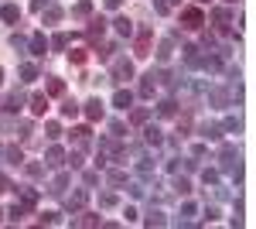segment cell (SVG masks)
Listing matches in <instances>:
<instances>
[{"label":"cell","instance_id":"6da1fadb","mask_svg":"<svg viewBox=\"0 0 256 229\" xmlns=\"http://www.w3.org/2000/svg\"><path fill=\"white\" fill-rule=\"evenodd\" d=\"M181 21H184V28L195 31V28L205 24V14H202V7H184V11H181Z\"/></svg>","mask_w":256,"mask_h":229},{"label":"cell","instance_id":"7a4b0ae2","mask_svg":"<svg viewBox=\"0 0 256 229\" xmlns=\"http://www.w3.org/2000/svg\"><path fill=\"white\" fill-rule=\"evenodd\" d=\"M126 79H134V62L116 58V62H113V82H126Z\"/></svg>","mask_w":256,"mask_h":229},{"label":"cell","instance_id":"3957f363","mask_svg":"<svg viewBox=\"0 0 256 229\" xmlns=\"http://www.w3.org/2000/svg\"><path fill=\"white\" fill-rule=\"evenodd\" d=\"M86 202H89V188H79V191H72V195L65 198V205H68L72 212H79L82 205H86Z\"/></svg>","mask_w":256,"mask_h":229},{"label":"cell","instance_id":"277c9868","mask_svg":"<svg viewBox=\"0 0 256 229\" xmlns=\"http://www.w3.org/2000/svg\"><path fill=\"white\" fill-rule=\"evenodd\" d=\"M20 106H24V93H20V89L7 93V99H4V110H7V113H18Z\"/></svg>","mask_w":256,"mask_h":229},{"label":"cell","instance_id":"5b68a950","mask_svg":"<svg viewBox=\"0 0 256 229\" xmlns=\"http://www.w3.org/2000/svg\"><path fill=\"white\" fill-rule=\"evenodd\" d=\"M113 106H116V110H130V106H134V93H130V89H116V93H113Z\"/></svg>","mask_w":256,"mask_h":229},{"label":"cell","instance_id":"8992f818","mask_svg":"<svg viewBox=\"0 0 256 229\" xmlns=\"http://www.w3.org/2000/svg\"><path fill=\"white\" fill-rule=\"evenodd\" d=\"M102 113H106V110H102V99H99V96H92V99L86 103V116L96 123V120H102Z\"/></svg>","mask_w":256,"mask_h":229},{"label":"cell","instance_id":"52a82bcc","mask_svg":"<svg viewBox=\"0 0 256 229\" xmlns=\"http://www.w3.org/2000/svg\"><path fill=\"white\" fill-rule=\"evenodd\" d=\"M106 35V21L102 18H92V24H89V45H99V38Z\"/></svg>","mask_w":256,"mask_h":229},{"label":"cell","instance_id":"ba28073f","mask_svg":"<svg viewBox=\"0 0 256 229\" xmlns=\"http://www.w3.org/2000/svg\"><path fill=\"white\" fill-rule=\"evenodd\" d=\"M0 18H4V24H18L20 21V7L18 4H4V7H0Z\"/></svg>","mask_w":256,"mask_h":229},{"label":"cell","instance_id":"9c48e42d","mask_svg":"<svg viewBox=\"0 0 256 229\" xmlns=\"http://www.w3.org/2000/svg\"><path fill=\"white\" fill-rule=\"evenodd\" d=\"M212 21H216V28L222 35L229 31V11H226V7H216V11H212Z\"/></svg>","mask_w":256,"mask_h":229},{"label":"cell","instance_id":"30bf717a","mask_svg":"<svg viewBox=\"0 0 256 229\" xmlns=\"http://www.w3.org/2000/svg\"><path fill=\"white\" fill-rule=\"evenodd\" d=\"M154 86H158V76H154V72H147L144 82H140V96H144V99H150V96H154Z\"/></svg>","mask_w":256,"mask_h":229},{"label":"cell","instance_id":"8fae6325","mask_svg":"<svg viewBox=\"0 0 256 229\" xmlns=\"http://www.w3.org/2000/svg\"><path fill=\"white\" fill-rule=\"evenodd\" d=\"M113 28H116L120 38H130V35H134V21H130V18H116V21H113Z\"/></svg>","mask_w":256,"mask_h":229},{"label":"cell","instance_id":"7c38bea8","mask_svg":"<svg viewBox=\"0 0 256 229\" xmlns=\"http://www.w3.org/2000/svg\"><path fill=\"white\" fill-rule=\"evenodd\" d=\"M150 41H154V31H144L137 38V55L144 58V55H150Z\"/></svg>","mask_w":256,"mask_h":229},{"label":"cell","instance_id":"4fadbf2b","mask_svg":"<svg viewBox=\"0 0 256 229\" xmlns=\"http://www.w3.org/2000/svg\"><path fill=\"white\" fill-rule=\"evenodd\" d=\"M44 161H48L52 168H62V164H65V151H62V147H48V154H44Z\"/></svg>","mask_w":256,"mask_h":229},{"label":"cell","instance_id":"5bb4252c","mask_svg":"<svg viewBox=\"0 0 256 229\" xmlns=\"http://www.w3.org/2000/svg\"><path fill=\"white\" fill-rule=\"evenodd\" d=\"M44 110H48V96H44V93L31 96V113H34V116H44Z\"/></svg>","mask_w":256,"mask_h":229},{"label":"cell","instance_id":"9a60e30c","mask_svg":"<svg viewBox=\"0 0 256 229\" xmlns=\"http://www.w3.org/2000/svg\"><path fill=\"white\" fill-rule=\"evenodd\" d=\"M44 96H65V82L52 76L48 82H44Z\"/></svg>","mask_w":256,"mask_h":229},{"label":"cell","instance_id":"2e32d148","mask_svg":"<svg viewBox=\"0 0 256 229\" xmlns=\"http://www.w3.org/2000/svg\"><path fill=\"white\" fill-rule=\"evenodd\" d=\"M72 140H76L79 151H86V147H89V127H76V130H72Z\"/></svg>","mask_w":256,"mask_h":229},{"label":"cell","instance_id":"e0dca14e","mask_svg":"<svg viewBox=\"0 0 256 229\" xmlns=\"http://www.w3.org/2000/svg\"><path fill=\"white\" fill-rule=\"evenodd\" d=\"M14 191H20V202H24L28 209H34V205H38V191H34V188H14Z\"/></svg>","mask_w":256,"mask_h":229},{"label":"cell","instance_id":"ac0fdd59","mask_svg":"<svg viewBox=\"0 0 256 229\" xmlns=\"http://www.w3.org/2000/svg\"><path fill=\"white\" fill-rule=\"evenodd\" d=\"M144 140H147L150 147H160V144H164V137H160L158 127H147V130H144Z\"/></svg>","mask_w":256,"mask_h":229},{"label":"cell","instance_id":"d6986e66","mask_svg":"<svg viewBox=\"0 0 256 229\" xmlns=\"http://www.w3.org/2000/svg\"><path fill=\"white\" fill-rule=\"evenodd\" d=\"M202 137H205V140H222V127H218V123H205V127H202Z\"/></svg>","mask_w":256,"mask_h":229},{"label":"cell","instance_id":"ffe728a7","mask_svg":"<svg viewBox=\"0 0 256 229\" xmlns=\"http://www.w3.org/2000/svg\"><path fill=\"white\" fill-rule=\"evenodd\" d=\"M44 52H48V41H44V35H34V38H31V55H44Z\"/></svg>","mask_w":256,"mask_h":229},{"label":"cell","instance_id":"44dd1931","mask_svg":"<svg viewBox=\"0 0 256 229\" xmlns=\"http://www.w3.org/2000/svg\"><path fill=\"white\" fill-rule=\"evenodd\" d=\"M89 14H92V0H79L72 7V18H89Z\"/></svg>","mask_w":256,"mask_h":229},{"label":"cell","instance_id":"7402d4cb","mask_svg":"<svg viewBox=\"0 0 256 229\" xmlns=\"http://www.w3.org/2000/svg\"><path fill=\"white\" fill-rule=\"evenodd\" d=\"M62 116H65V120H76V116H79V103H76V99H65V103H62Z\"/></svg>","mask_w":256,"mask_h":229},{"label":"cell","instance_id":"603a6c76","mask_svg":"<svg viewBox=\"0 0 256 229\" xmlns=\"http://www.w3.org/2000/svg\"><path fill=\"white\" fill-rule=\"evenodd\" d=\"M65 188H68V174H58V178L48 185V191H52V195H62Z\"/></svg>","mask_w":256,"mask_h":229},{"label":"cell","instance_id":"cb8c5ba5","mask_svg":"<svg viewBox=\"0 0 256 229\" xmlns=\"http://www.w3.org/2000/svg\"><path fill=\"white\" fill-rule=\"evenodd\" d=\"M24 212H28L24 202H20V205H10V209H7V219H10V222H20V219H24Z\"/></svg>","mask_w":256,"mask_h":229},{"label":"cell","instance_id":"d4e9b609","mask_svg":"<svg viewBox=\"0 0 256 229\" xmlns=\"http://www.w3.org/2000/svg\"><path fill=\"white\" fill-rule=\"evenodd\" d=\"M192 215H195V205H192V202H184V205H181V219H178V222H181V226H192Z\"/></svg>","mask_w":256,"mask_h":229},{"label":"cell","instance_id":"484cf974","mask_svg":"<svg viewBox=\"0 0 256 229\" xmlns=\"http://www.w3.org/2000/svg\"><path fill=\"white\" fill-rule=\"evenodd\" d=\"M20 79H24V82H34V79H38V69H34L31 62H24V65H20Z\"/></svg>","mask_w":256,"mask_h":229},{"label":"cell","instance_id":"4316f807","mask_svg":"<svg viewBox=\"0 0 256 229\" xmlns=\"http://www.w3.org/2000/svg\"><path fill=\"white\" fill-rule=\"evenodd\" d=\"M72 226H99V215L86 212V215H79V219H72Z\"/></svg>","mask_w":256,"mask_h":229},{"label":"cell","instance_id":"83f0119b","mask_svg":"<svg viewBox=\"0 0 256 229\" xmlns=\"http://www.w3.org/2000/svg\"><path fill=\"white\" fill-rule=\"evenodd\" d=\"M174 106H178L174 99H160V103H158V113L160 116H174Z\"/></svg>","mask_w":256,"mask_h":229},{"label":"cell","instance_id":"f1b7e54d","mask_svg":"<svg viewBox=\"0 0 256 229\" xmlns=\"http://www.w3.org/2000/svg\"><path fill=\"white\" fill-rule=\"evenodd\" d=\"M184 62H188L192 69H198V48L195 45H184Z\"/></svg>","mask_w":256,"mask_h":229},{"label":"cell","instance_id":"f546056e","mask_svg":"<svg viewBox=\"0 0 256 229\" xmlns=\"http://www.w3.org/2000/svg\"><path fill=\"white\" fill-rule=\"evenodd\" d=\"M144 222H147V226H164V222H168V219H164V212H147V219H144Z\"/></svg>","mask_w":256,"mask_h":229},{"label":"cell","instance_id":"4dcf8cb0","mask_svg":"<svg viewBox=\"0 0 256 229\" xmlns=\"http://www.w3.org/2000/svg\"><path fill=\"white\" fill-rule=\"evenodd\" d=\"M7 161H10V164H20V161H24V154H20V147H14V144H10V147H7Z\"/></svg>","mask_w":256,"mask_h":229},{"label":"cell","instance_id":"1f68e13d","mask_svg":"<svg viewBox=\"0 0 256 229\" xmlns=\"http://www.w3.org/2000/svg\"><path fill=\"white\" fill-rule=\"evenodd\" d=\"M171 52H174V45H171V41H160L158 58H160V62H168V58H171Z\"/></svg>","mask_w":256,"mask_h":229},{"label":"cell","instance_id":"d6a6232c","mask_svg":"<svg viewBox=\"0 0 256 229\" xmlns=\"http://www.w3.org/2000/svg\"><path fill=\"white\" fill-rule=\"evenodd\" d=\"M99 205H102V209H113V205H116V195H113V191H102V195H99Z\"/></svg>","mask_w":256,"mask_h":229},{"label":"cell","instance_id":"836d02e7","mask_svg":"<svg viewBox=\"0 0 256 229\" xmlns=\"http://www.w3.org/2000/svg\"><path fill=\"white\" fill-rule=\"evenodd\" d=\"M58 222H62L58 212H44V215H41V226H58Z\"/></svg>","mask_w":256,"mask_h":229},{"label":"cell","instance_id":"e575fe53","mask_svg":"<svg viewBox=\"0 0 256 229\" xmlns=\"http://www.w3.org/2000/svg\"><path fill=\"white\" fill-rule=\"evenodd\" d=\"M58 18H62V11H58V7H52V4H48V11H44V24H55Z\"/></svg>","mask_w":256,"mask_h":229},{"label":"cell","instance_id":"d590c367","mask_svg":"<svg viewBox=\"0 0 256 229\" xmlns=\"http://www.w3.org/2000/svg\"><path fill=\"white\" fill-rule=\"evenodd\" d=\"M202 181H205V185H216V181H218V171H216V168H205V171H202Z\"/></svg>","mask_w":256,"mask_h":229},{"label":"cell","instance_id":"8d00e7d4","mask_svg":"<svg viewBox=\"0 0 256 229\" xmlns=\"http://www.w3.org/2000/svg\"><path fill=\"white\" fill-rule=\"evenodd\" d=\"M174 191H178V195H188V191H192V181H188V178H178V181H174Z\"/></svg>","mask_w":256,"mask_h":229},{"label":"cell","instance_id":"74e56055","mask_svg":"<svg viewBox=\"0 0 256 229\" xmlns=\"http://www.w3.org/2000/svg\"><path fill=\"white\" fill-rule=\"evenodd\" d=\"M52 48H68V35H65V31H62V35H55V38H52Z\"/></svg>","mask_w":256,"mask_h":229},{"label":"cell","instance_id":"f35d334b","mask_svg":"<svg viewBox=\"0 0 256 229\" xmlns=\"http://www.w3.org/2000/svg\"><path fill=\"white\" fill-rule=\"evenodd\" d=\"M130 123H134V127L147 123V110H134V113H130Z\"/></svg>","mask_w":256,"mask_h":229},{"label":"cell","instance_id":"ab89813d","mask_svg":"<svg viewBox=\"0 0 256 229\" xmlns=\"http://www.w3.org/2000/svg\"><path fill=\"white\" fill-rule=\"evenodd\" d=\"M68 58H72L76 65H82V62L89 58V52H86V48H76V52H68Z\"/></svg>","mask_w":256,"mask_h":229},{"label":"cell","instance_id":"60d3db41","mask_svg":"<svg viewBox=\"0 0 256 229\" xmlns=\"http://www.w3.org/2000/svg\"><path fill=\"white\" fill-rule=\"evenodd\" d=\"M222 130H232V134H239V130H242V123H239V116H229Z\"/></svg>","mask_w":256,"mask_h":229},{"label":"cell","instance_id":"b9f144b4","mask_svg":"<svg viewBox=\"0 0 256 229\" xmlns=\"http://www.w3.org/2000/svg\"><path fill=\"white\" fill-rule=\"evenodd\" d=\"M65 164H68V168H82V154H79V151H72L68 157H65Z\"/></svg>","mask_w":256,"mask_h":229},{"label":"cell","instance_id":"7bdbcfd3","mask_svg":"<svg viewBox=\"0 0 256 229\" xmlns=\"http://www.w3.org/2000/svg\"><path fill=\"white\" fill-rule=\"evenodd\" d=\"M106 178H110V185H126V174L123 171H110Z\"/></svg>","mask_w":256,"mask_h":229},{"label":"cell","instance_id":"ee69618b","mask_svg":"<svg viewBox=\"0 0 256 229\" xmlns=\"http://www.w3.org/2000/svg\"><path fill=\"white\" fill-rule=\"evenodd\" d=\"M44 130H48V137H52V140H58V137H62V127H58V123H55V120H52V123H48Z\"/></svg>","mask_w":256,"mask_h":229},{"label":"cell","instance_id":"f6af8a7d","mask_svg":"<svg viewBox=\"0 0 256 229\" xmlns=\"http://www.w3.org/2000/svg\"><path fill=\"white\" fill-rule=\"evenodd\" d=\"M41 174H44L41 164H28V178H41Z\"/></svg>","mask_w":256,"mask_h":229},{"label":"cell","instance_id":"bcb514c9","mask_svg":"<svg viewBox=\"0 0 256 229\" xmlns=\"http://www.w3.org/2000/svg\"><path fill=\"white\" fill-rule=\"evenodd\" d=\"M216 219H218V209H216V205H208V209H205V222H216Z\"/></svg>","mask_w":256,"mask_h":229},{"label":"cell","instance_id":"7dc6e473","mask_svg":"<svg viewBox=\"0 0 256 229\" xmlns=\"http://www.w3.org/2000/svg\"><path fill=\"white\" fill-rule=\"evenodd\" d=\"M130 195H134V198H144V185L134 181V185H130Z\"/></svg>","mask_w":256,"mask_h":229},{"label":"cell","instance_id":"c3c4849f","mask_svg":"<svg viewBox=\"0 0 256 229\" xmlns=\"http://www.w3.org/2000/svg\"><path fill=\"white\" fill-rule=\"evenodd\" d=\"M168 11H171V7H168L164 0H154V14H168Z\"/></svg>","mask_w":256,"mask_h":229},{"label":"cell","instance_id":"681fc988","mask_svg":"<svg viewBox=\"0 0 256 229\" xmlns=\"http://www.w3.org/2000/svg\"><path fill=\"white\" fill-rule=\"evenodd\" d=\"M137 219H140V212L134 205H126V222H137Z\"/></svg>","mask_w":256,"mask_h":229},{"label":"cell","instance_id":"f907efd6","mask_svg":"<svg viewBox=\"0 0 256 229\" xmlns=\"http://www.w3.org/2000/svg\"><path fill=\"white\" fill-rule=\"evenodd\" d=\"M110 130H113V137H123V123H120V120H113V123H110Z\"/></svg>","mask_w":256,"mask_h":229},{"label":"cell","instance_id":"816d5d0a","mask_svg":"<svg viewBox=\"0 0 256 229\" xmlns=\"http://www.w3.org/2000/svg\"><path fill=\"white\" fill-rule=\"evenodd\" d=\"M48 4H52V0H31V11H44Z\"/></svg>","mask_w":256,"mask_h":229},{"label":"cell","instance_id":"f5cc1de1","mask_svg":"<svg viewBox=\"0 0 256 229\" xmlns=\"http://www.w3.org/2000/svg\"><path fill=\"white\" fill-rule=\"evenodd\" d=\"M202 45H205V48H216V38H212V35L205 31V35H202Z\"/></svg>","mask_w":256,"mask_h":229},{"label":"cell","instance_id":"db71d44e","mask_svg":"<svg viewBox=\"0 0 256 229\" xmlns=\"http://www.w3.org/2000/svg\"><path fill=\"white\" fill-rule=\"evenodd\" d=\"M120 4H123V0H106V7H110V11H116Z\"/></svg>","mask_w":256,"mask_h":229},{"label":"cell","instance_id":"11a10c76","mask_svg":"<svg viewBox=\"0 0 256 229\" xmlns=\"http://www.w3.org/2000/svg\"><path fill=\"white\" fill-rule=\"evenodd\" d=\"M164 4H168V7H174V4H181V0H164Z\"/></svg>","mask_w":256,"mask_h":229},{"label":"cell","instance_id":"9f6ffc18","mask_svg":"<svg viewBox=\"0 0 256 229\" xmlns=\"http://www.w3.org/2000/svg\"><path fill=\"white\" fill-rule=\"evenodd\" d=\"M198 4H212V0H198Z\"/></svg>","mask_w":256,"mask_h":229},{"label":"cell","instance_id":"6f0895ef","mask_svg":"<svg viewBox=\"0 0 256 229\" xmlns=\"http://www.w3.org/2000/svg\"><path fill=\"white\" fill-rule=\"evenodd\" d=\"M226 4H239V0H226Z\"/></svg>","mask_w":256,"mask_h":229},{"label":"cell","instance_id":"680465c9","mask_svg":"<svg viewBox=\"0 0 256 229\" xmlns=\"http://www.w3.org/2000/svg\"><path fill=\"white\" fill-rule=\"evenodd\" d=\"M0 82H4V69H0Z\"/></svg>","mask_w":256,"mask_h":229},{"label":"cell","instance_id":"91938a15","mask_svg":"<svg viewBox=\"0 0 256 229\" xmlns=\"http://www.w3.org/2000/svg\"><path fill=\"white\" fill-rule=\"evenodd\" d=\"M0 215H4V212H0Z\"/></svg>","mask_w":256,"mask_h":229}]
</instances>
